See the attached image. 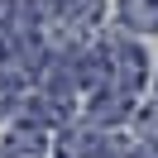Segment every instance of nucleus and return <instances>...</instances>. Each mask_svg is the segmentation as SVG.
<instances>
[{"label": "nucleus", "instance_id": "obj_1", "mask_svg": "<svg viewBox=\"0 0 158 158\" xmlns=\"http://www.w3.org/2000/svg\"><path fill=\"white\" fill-rule=\"evenodd\" d=\"M96 53L106 58V77H110V91H125V96H134L139 86H144V77H148V62H144V53H139V43H129L125 34H106V39L96 43Z\"/></svg>", "mask_w": 158, "mask_h": 158}, {"label": "nucleus", "instance_id": "obj_2", "mask_svg": "<svg viewBox=\"0 0 158 158\" xmlns=\"http://www.w3.org/2000/svg\"><path fill=\"white\" fill-rule=\"evenodd\" d=\"M134 110H139L134 96H125V91H101V96H91V106H86V125L96 129V134H115V125H125Z\"/></svg>", "mask_w": 158, "mask_h": 158}, {"label": "nucleus", "instance_id": "obj_3", "mask_svg": "<svg viewBox=\"0 0 158 158\" xmlns=\"http://www.w3.org/2000/svg\"><path fill=\"white\" fill-rule=\"evenodd\" d=\"M106 139L110 134H96L86 120L62 125L58 129V158H101V153H106Z\"/></svg>", "mask_w": 158, "mask_h": 158}, {"label": "nucleus", "instance_id": "obj_4", "mask_svg": "<svg viewBox=\"0 0 158 158\" xmlns=\"http://www.w3.org/2000/svg\"><path fill=\"white\" fill-rule=\"evenodd\" d=\"M101 19H106V0H62V10H58V29L67 34L72 43L86 29H96Z\"/></svg>", "mask_w": 158, "mask_h": 158}, {"label": "nucleus", "instance_id": "obj_5", "mask_svg": "<svg viewBox=\"0 0 158 158\" xmlns=\"http://www.w3.org/2000/svg\"><path fill=\"white\" fill-rule=\"evenodd\" d=\"M115 15L129 34H158V0H120Z\"/></svg>", "mask_w": 158, "mask_h": 158}, {"label": "nucleus", "instance_id": "obj_6", "mask_svg": "<svg viewBox=\"0 0 158 158\" xmlns=\"http://www.w3.org/2000/svg\"><path fill=\"white\" fill-rule=\"evenodd\" d=\"M134 125H139V134H144V144L158 148V101L144 106V110H134Z\"/></svg>", "mask_w": 158, "mask_h": 158}, {"label": "nucleus", "instance_id": "obj_7", "mask_svg": "<svg viewBox=\"0 0 158 158\" xmlns=\"http://www.w3.org/2000/svg\"><path fill=\"white\" fill-rule=\"evenodd\" d=\"M153 91H158V72H153Z\"/></svg>", "mask_w": 158, "mask_h": 158}]
</instances>
